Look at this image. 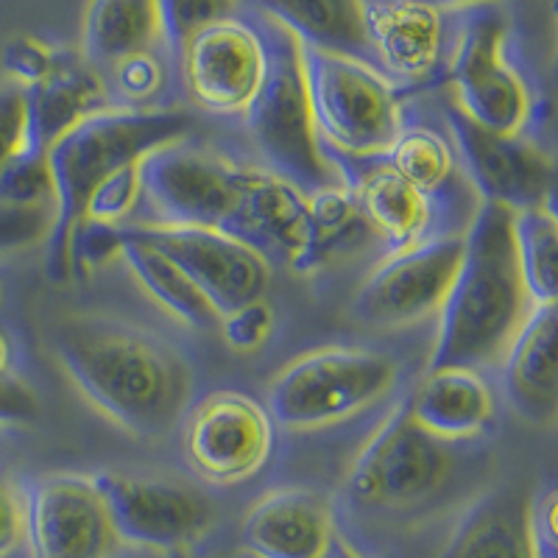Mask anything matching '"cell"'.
I'll use <instances>...</instances> for the list:
<instances>
[{
	"instance_id": "cell-1",
	"label": "cell",
	"mask_w": 558,
	"mask_h": 558,
	"mask_svg": "<svg viewBox=\"0 0 558 558\" xmlns=\"http://www.w3.org/2000/svg\"><path fill=\"white\" fill-rule=\"evenodd\" d=\"M53 352L89 405L137 438H162L193 400V368L171 343L107 316H68Z\"/></svg>"
},
{
	"instance_id": "cell-2",
	"label": "cell",
	"mask_w": 558,
	"mask_h": 558,
	"mask_svg": "<svg viewBox=\"0 0 558 558\" xmlns=\"http://www.w3.org/2000/svg\"><path fill=\"white\" fill-rule=\"evenodd\" d=\"M514 252V209L481 202L463 229V260L445 305L427 368L500 363L533 311Z\"/></svg>"
},
{
	"instance_id": "cell-3",
	"label": "cell",
	"mask_w": 558,
	"mask_h": 558,
	"mask_svg": "<svg viewBox=\"0 0 558 558\" xmlns=\"http://www.w3.org/2000/svg\"><path fill=\"white\" fill-rule=\"evenodd\" d=\"M191 132V118L179 109L162 107H112L89 114L87 121L48 146L45 159L53 177L57 223L45 241V271L51 282L73 279L70 235L82 218L87 193L123 166L146 159L157 148L177 143Z\"/></svg>"
},
{
	"instance_id": "cell-4",
	"label": "cell",
	"mask_w": 558,
	"mask_h": 558,
	"mask_svg": "<svg viewBox=\"0 0 558 558\" xmlns=\"http://www.w3.org/2000/svg\"><path fill=\"white\" fill-rule=\"evenodd\" d=\"M268 73L260 96L243 114L254 148L268 162V171L288 179L305 193L347 182L336 159L324 151L313 121L307 53L288 28L263 17Z\"/></svg>"
},
{
	"instance_id": "cell-5",
	"label": "cell",
	"mask_w": 558,
	"mask_h": 558,
	"mask_svg": "<svg viewBox=\"0 0 558 558\" xmlns=\"http://www.w3.org/2000/svg\"><path fill=\"white\" fill-rule=\"evenodd\" d=\"M397 383V363L363 347H318L293 357L268 383L274 425L311 433L375 408Z\"/></svg>"
},
{
	"instance_id": "cell-6",
	"label": "cell",
	"mask_w": 558,
	"mask_h": 558,
	"mask_svg": "<svg viewBox=\"0 0 558 558\" xmlns=\"http://www.w3.org/2000/svg\"><path fill=\"white\" fill-rule=\"evenodd\" d=\"M305 53L313 121L324 151L336 148L352 159L386 157L405 126L397 84L363 57L316 48Z\"/></svg>"
},
{
	"instance_id": "cell-7",
	"label": "cell",
	"mask_w": 558,
	"mask_h": 558,
	"mask_svg": "<svg viewBox=\"0 0 558 558\" xmlns=\"http://www.w3.org/2000/svg\"><path fill=\"white\" fill-rule=\"evenodd\" d=\"M445 53L447 104L495 134H522L533 118V93L508 57V20L495 7L461 12Z\"/></svg>"
},
{
	"instance_id": "cell-8",
	"label": "cell",
	"mask_w": 558,
	"mask_h": 558,
	"mask_svg": "<svg viewBox=\"0 0 558 558\" xmlns=\"http://www.w3.org/2000/svg\"><path fill=\"white\" fill-rule=\"evenodd\" d=\"M450 475L445 441L422 430L402 405L366 438L347 475V492L368 511H408L433 500Z\"/></svg>"
},
{
	"instance_id": "cell-9",
	"label": "cell",
	"mask_w": 558,
	"mask_h": 558,
	"mask_svg": "<svg viewBox=\"0 0 558 558\" xmlns=\"http://www.w3.org/2000/svg\"><path fill=\"white\" fill-rule=\"evenodd\" d=\"M151 221L232 232L243 198V168L207 148L177 140L140 162Z\"/></svg>"
},
{
	"instance_id": "cell-10",
	"label": "cell",
	"mask_w": 558,
	"mask_h": 558,
	"mask_svg": "<svg viewBox=\"0 0 558 558\" xmlns=\"http://www.w3.org/2000/svg\"><path fill=\"white\" fill-rule=\"evenodd\" d=\"M463 260V232H441L388 252L355 291L352 316L393 330L438 316Z\"/></svg>"
},
{
	"instance_id": "cell-11",
	"label": "cell",
	"mask_w": 558,
	"mask_h": 558,
	"mask_svg": "<svg viewBox=\"0 0 558 558\" xmlns=\"http://www.w3.org/2000/svg\"><path fill=\"white\" fill-rule=\"evenodd\" d=\"M32 558H118V536L96 475L57 472L23 483Z\"/></svg>"
},
{
	"instance_id": "cell-12",
	"label": "cell",
	"mask_w": 558,
	"mask_h": 558,
	"mask_svg": "<svg viewBox=\"0 0 558 558\" xmlns=\"http://www.w3.org/2000/svg\"><path fill=\"white\" fill-rule=\"evenodd\" d=\"M123 545L148 550H182L209 531L216 508L191 483L137 472H98Z\"/></svg>"
},
{
	"instance_id": "cell-13",
	"label": "cell",
	"mask_w": 558,
	"mask_h": 558,
	"mask_svg": "<svg viewBox=\"0 0 558 558\" xmlns=\"http://www.w3.org/2000/svg\"><path fill=\"white\" fill-rule=\"evenodd\" d=\"M177 57L191 101L221 118L246 114L268 73L266 39L238 17L198 32L179 48Z\"/></svg>"
},
{
	"instance_id": "cell-14",
	"label": "cell",
	"mask_w": 558,
	"mask_h": 558,
	"mask_svg": "<svg viewBox=\"0 0 558 558\" xmlns=\"http://www.w3.org/2000/svg\"><path fill=\"white\" fill-rule=\"evenodd\" d=\"M274 422L241 391H216L193 408L184 427V456L198 477L232 486L254 477L271 458Z\"/></svg>"
},
{
	"instance_id": "cell-15",
	"label": "cell",
	"mask_w": 558,
	"mask_h": 558,
	"mask_svg": "<svg viewBox=\"0 0 558 558\" xmlns=\"http://www.w3.org/2000/svg\"><path fill=\"white\" fill-rule=\"evenodd\" d=\"M129 229L171 257L209 299L218 316L254 299H266L271 286V263L248 243L218 229L168 227L148 221Z\"/></svg>"
},
{
	"instance_id": "cell-16",
	"label": "cell",
	"mask_w": 558,
	"mask_h": 558,
	"mask_svg": "<svg viewBox=\"0 0 558 558\" xmlns=\"http://www.w3.org/2000/svg\"><path fill=\"white\" fill-rule=\"evenodd\" d=\"M447 126L466 182L481 202L525 209L547 202L553 162L525 134H495L466 121L447 104Z\"/></svg>"
},
{
	"instance_id": "cell-17",
	"label": "cell",
	"mask_w": 558,
	"mask_h": 558,
	"mask_svg": "<svg viewBox=\"0 0 558 558\" xmlns=\"http://www.w3.org/2000/svg\"><path fill=\"white\" fill-rule=\"evenodd\" d=\"M366 39L393 84L430 82L445 64V12L422 0H368Z\"/></svg>"
},
{
	"instance_id": "cell-18",
	"label": "cell",
	"mask_w": 558,
	"mask_h": 558,
	"mask_svg": "<svg viewBox=\"0 0 558 558\" xmlns=\"http://www.w3.org/2000/svg\"><path fill=\"white\" fill-rule=\"evenodd\" d=\"M243 545L257 558H324L338 536L324 497L307 488H274L243 517Z\"/></svg>"
},
{
	"instance_id": "cell-19",
	"label": "cell",
	"mask_w": 558,
	"mask_h": 558,
	"mask_svg": "<svg viewBox=\"0 0 558 558\" xmlns=\"http://www.w3.org/2000/svg\"><path fill=\"white\" fill-rule=\"evenodd\" d=\"M229 235L296 268L307 243V193L271 171L243 168L241 209Z\"/></svg>"
},
{
	"instance_id": "cell-20",
	"label": "cell",
	"mask_w": 558,
	"mask_h": 558,
	"mask_svg": "<svg viewBox=\"0 0 558 558\" xmlns=\"http://www.w3.org/2000/svg\"><path fill=\"white\" fill-rule=\"evenodd\" d=\"M405 405L413 422L445 445L483 436L495 422V393L470 366L427 368Z\"/></svg>"
},
{
	"instance_id": "cell-21",
	"label": "cell",
	"mask_w": 558,
	"mask_h": 558,
	"mask_svg": "<svg viewBox=\"0 0 558 558\" xmlns=\"http://www.w3.org/2000/svg\"><path fill=\"white\" fill-rule=\"evenodd\" d=\"M511 405L536 425H550L558 411L556 305H536L502 355Z\"/></svg>"
},
{
	"instance_id": "cell-22",
	"label": "cell",
	"mask_w": 558,
	"mask_h": 558,
	"mask_svg": "<svg viewBox=\"0 0 558 558\" xmlns=\"http://www.w3.org/2000/svg\"><path fill=\"white\" fill-rule=\"evenodd\" d=\"M168 48L159 0H87L82 14V59L112 68L134 53Z\"/></svg>"
},
{
	"instance_id": "cell-23",
	"label": "cell",
	"mask_w": 558,
	"mask_h": 558,
	"mask_svg": "<svg viewBox=\"0 0 558 558\" xmlns=\"http://www.w3.org/2000/svg\"><path fill=\"white\" fill-rule=\"evenodd\" d=\"M28 107H32L34 146L48 151V146L87 121L89 114L112 107V98L101 70L84 62L82 57L64 53L51 76L28 93Z\"/></svg>"
},
{
	"instance_id": "cell-24",
	"label": "cell",
	"mask_w": 558,
	"mask_h": 558,
	"mask_svg": "<svg viewBox=\"0 0 558 558\" xmlns=\"http://www.w3.org/2000/svg\"><path fill=\"white\" fill-rule=\"evenodd\" d=\"M441 558H539L531 536V502L514 492L477 497L458 517Z\"/></svg>"
},
{
	"instance_id": "cell-25",
	"label": "cell",
	"mask_w": 558,
	"mask_h": 558,
	"mask_svg": "<svg viewBox=\"0 0 558 558\" xmlns=\"http://www.w3.org/2000/svg\"><path fill=\"white\" fill-rule=\"evenodd\" d=\"M349 187L355 193L368 227L386 238L391 252L430 238V229L436 223V204L425 193L416 191L408 179H402L388 162H377L357 173Z\"/></svg>"
},
{
	"instance_id": "cell-26",
	"label": "cell",
	"mask_w": 558,
	"mask_h": 558,
	"mask_svg": "<svg viewBox=\"0 0 558 558\" xmlns=\"http://www.w3.org/2000/svg\"><path fill=\"white\" fill-rule=\"evenodd\" d=\"M368 0H260L263 17L288 28L305 48L363 57Z\"/></svg>"
},
{
	"instance_id": "cell-27",
	"label": "cell",
	"mask_w": 558,
	"mask_h": 558,
	"mask_svg": "<svg viewBox=\"0 0 558 558\" xmlns=\"http://www.w3.org/2000/svg\"><path fill=\"white\" fill-rule=\"evenodd\" d=\"M121 260L126 263L129 274L134 277L154 305L162 307L179 324L191 330H213L218 324V311L209 305V299L196 288L187 274L151 246L148 241L126 227V243H123Z\"/></svg>"
},
{
	"instance_id": "cell-28",
	"label": "cell",
	"mask_w": 558,
	"mask_h": 558,
	"mask_svg": "<svg viewBox=\"0 0 558 558\" xmlns=\"http://www.w3.org/2000/svg\"><path fill=\"white\" fill-rule=\"evenodd\" d=\"M372 232L349 182L318 187L307 193V243L293 271L311 277L341 254L357 252Z\"/></svg>"
},
{
	"instance_id": "cell-29",
	"label": "cell",
	"mask_w": 558,
	"mask_h": 558,
	"mask_svg": "<svg viewBox=\"0 0 558 558\" xmlns=\"http://www.w3.org/2000/svg\"><path fill=\"white\" fill-rule=\"evenodd\" d=\"M386 162L416 191L425 193L436 209L445 204V198L450 202L463 184H470L466 177H461L452 140L430 126H402L388 148Z\"/></svg>"
},
{
	"instance_id": "cell-30",
	"label": "cell",
	"mask_w": 558,
	"mask_h": 558,
	"mask_svg": "<svg viewBox=\"0 0 558 558\" xmlns=\"http://www.w3.org/2000/svg\"><path fill=\"white\" fill-rule=\"evenodd\" d=\"M514 252L533 305H556L558 218L553 198L514 213Z\"/></svg>"
},
{
	"instance_id": "cell-31",
	"label": "cell",
	"mask_w": 558,
	"mask_h": 558,
	"mask_svg": "<svg viewBox=\"0 0 558 558\" xmlns=\"http://www.w3.org/2000/svg\"><path fill=\"white\" fill-rule=\"evenodd\" d=\"M143 162V159H140ZM140 162L123 166L104 177L101 182L87 193L82 204V218L112 227H126V218L143 198V179H140Z\"/></svg>"
},
{
	"instance_id": "cell-32",
	"label": "cell",
	"mask_w": 558,
	"mask_h": 558,
	"mask_svg": "<svg viewBox=\"0 0 558 558\" xmlns=\"http://www.w3.org/2000/svg\"><path fill=\"white\" fill-rule=\"evenodd\" d=\"M64 59V51L53 48L51 43L34 37V34H20L9 39L0 51V70L7 73L9 84L32 93L34 87L51 76L59 62Z\"/></svg>"
},
{
	"instance_id": "cell-33",
	"label": "cell",
	"mask_w": 558,
	"mask_h": 558,
	"mask_svg": "<svg viewBox=\"0 0 558 558\" xmlns=\"http://www.w3.org/2000/svg\"><path fill=\"white\" fill-rule=\"evenodd\" d=\"M166 62L159 51L134 53L109 68V87L123 107H146L166 87Z\"/></svg>"
},
{
	"instance_id": "cell-34",
	"label": "cell",
	"mask_w": 558,
	"mask_h": 558,
	"mask_svg": "<svg viewBox=\"0 0 558 558\" xmlns=\"http://www.w3.org/2000/svg\"><path fill=\"white\" fill-rule=\"evenodd\" d=\"M159 9L166 20L168 48L177 53L198 32L235 17L241 0H159Z\"/></svg>"
},
{
	"instance_id": "cell-35",
	"label": "cell",
	"mask_w": 558,
	"mask_h": 558,
	"mask_svg": "<svg viewBox=\"0 0 558 558\" xmlns=\"http://www.w3.org/2000/svg\"><path fill=\"white\" fill-rule=\"evenodd\" d=\"M126 227L78 218L70 235V266L73 274H96L112 260H121Z\"/></svg>"
},
{
	"instance_id": "cell-36",
	"label": "cell",
	"mask_w": 558,
	"mask_h": 558,
	"mask_svg": "<svg viewBox=\"0 0 558 558\" xmlns=\"http://www.w3.org/2000/svg\"><path fill=\"white\" fill-rule=\"evenodd\" d=\"M57 223L53 204L0 202V254L23 252L48 241Z\"/></svg>"
},
{
	"instance_id": "cell-37",
	"label": "cell",
	"mask_w": 558,
	"mask_h": 558,
	"mask_svg": "<svg viewBox=\"0 0 558 558\" xmlns=\"http://www.w3.org/2000/svg\"><path fill=\"white\" fill-rule=\"evenodd\" d=\"M32 151L39 148L34 146L28 93L7 82L0 87V171Z\"/></svg>"
},
{
	"instance_id": "cell-38",
	"label": "cell",
	"mask_w": 558,
	"mask_h": 558,
	"mask_svg": "<svg viewBox=\"0 0 558 558\" xmlns=\"http://www.w3.org/2000/svg\"><path fill=\"white\" fill-rule=\"evenodd\" d=\"M0 202L53 204V177L45 151H32L0 171Z\"/></svg>"
},
{
	"instance_id": "cell-39",
	"label": "cell",
	"mask_w": 558,
	"mask_h": 558,
	"mask_svg": "<svg viewBox=\"0 0 558 558\" xmlns=\"http://www.w3.org/2000/svg\"><path fill=\"white\" fill-rule=\"evenodd\" d=\"M218 332L223 343L235 352H254L268 341L274 330V307L266 299H254L246 305L227 311L218 316Z\"/></svg>"
},
{
	"instance_id": "cell-40",
	"label": "cell",
	"mask_w": 558,
	"mask_h": 558,
	"mask_svg": "<svg viewBox=\"0 0 558 558\" xmlns=\"http://www.w3.org/2000/svg\"><path fill=\"white\" fill-rule=\"evenodd\" d=\"M26 545V500L23 483L0 466V558H12Z\"/></svg>"
},
{
	"instance_id": "cell-41",
	"label": "cell",
	"mask_w": 558,
	"mask_h": 558,
	"mask_svg": "<svg viewBox=\"0 0 558 558\" xmlns=\"http://www.w3.org/2000/svg\"><path fill=\"white\" fill-rule=\"evenodd\" d=\"M39 416V397L17 372H0V427L32 425Z\"/></svg>"
},
{
	"instance_id": "cell-42",
	"label": "cell",
	"mask_w": 558,
	"mask_h": 558,
	"mask_svg": "<svg viewBox=\"0 0 558 558\" xmlns=\"http://www.w3.org/2000/svg\"><path fill=\"white\" fill-rule=\"evenodd\" d=\"M531 536L536 556L556 558V492H545L531 502Z\"/></svg>"
},
{
	"instance_id": "cell-43",
	"label": "cell",
	"mask_w": 558,
	"mask_h": 558,
	"mask_svg": "<svg viewBox=\"0 0 558 558\" xmlns=\"http://www.w3.org/2000/svg\"><path fill=\"white\" fill-rule=\"evenodd\" d=\"M422 3H430V7L450 14V12H466V9H477V7H497L500 0H422Z\"/></svg>"
},
{
	"instance_id": "cell-44",
	"label": "cell",
	"mask_w": 558,
	"mask_h": 558,
	"mask_svg": "<svg viewBox=\"0 0 558 558\" xmlns=\"http://www.w3.org/2000/svg\"><path fill=\"white\" fill-rule=\"evenodd\" d=\"M324 558H366V556H363V553L357 550V547L352 545V542L343 539L341 533H338L336 542H332V547H330V550H327V556H324Z\"/></svg>"
},
{
	"instance_id": "cell-45",
	"label": "cell",
	"mask_w": 558,
	"mask_h": 558,
	"mask_svg": "<svg viewBox=\"0 0 558 558\" xmlns=\"http://www.w3.org/2000/svg\"><path fill=\"white\" fill-rule=\"evenodd\" d=\"M12 368H14L12 343H9V338L0 332V372H12Z\"/></svg>"
},
{
	"instance_id": "cell-46",
	"label": "cell",
	"mask_w": 558,
	"mask_h": 558,
	"mask_svg": "<svg viewBox=\"0 0 558 558\" xmlns=\"http://www.w3.org/2000/svg\"><path fill=\"white\" fill-rule=\"evenodd\" d=\"M3 299H7V293H3V282H0V307H3Z\"/></svg>"
}]
</instances>
